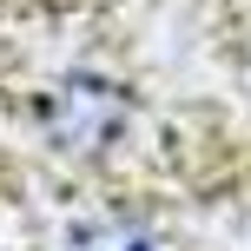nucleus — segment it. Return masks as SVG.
Listing matches in <instances>:
<instances>
[{
	"instance_id": "1",
	"label": "nucleus",
	"mask_w": 251,
	"mask_h": 251,
	"mask_svg": "<svg viewBox=\"0 0 251 251\" xmlns=\"http://www.w3.org/2000/svg\"><path fill=\"white\" fill-rule=\"evenodd\" d=\"M139 132V93L106 66H60L33 93V139L66 165H106Z\"/></svg>"
},
{
	"instance_id": "2",
	"label": "nucleus",
	"mask_w": 251,
	"mask_h": 251,
	"mask_svg": "<svg viewBox=\"0 0 251 251\" xmlns=\"http://www.w3.org/2000/svg\"><path fill=\"white\" fill-rule=\"evenodd\" d=\"M53 251H178V245H172V231H165L159 218H146V212H93V218H79V225H66Z\"/></svg>"
}]
</instances>
